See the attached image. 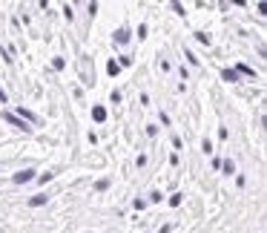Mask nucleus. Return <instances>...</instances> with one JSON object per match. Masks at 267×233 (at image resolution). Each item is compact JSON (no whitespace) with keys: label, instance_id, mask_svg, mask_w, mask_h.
Wrapping results in <instances>:
<instances>
[{"label":"nucleus","instance_id":"nucleus-2","mask_svg":"<svg viewBox=\"0 0 267 233\" xmlns=\"http://www.w3.org/2000/svg\"><path fill=\"white\" fill-rule=\"evenodd\" d=\"M32 179H35V170H20V173H15V181H18V184H26Z\"/></svg>","mask_w":267,"mask_h":233},{"label":"nucleus","instance_id":"nucleus-12","mask_svg":"<svg viewBox=\"0 0 267 233\" xmlns=\"http://www.w3.org/2000/svg\"><path fill=\"white\" fill-rule=\"evenodd\" d=\"M170 204H173V207H178V204H181V196H178V193H176V196H170Z\"/></svg>","mask_w":267,"mask_h":233},{"label":"nucleus","instance_id":"nucleus-7","mask_svg":"<svg viewBox=\"0 0 267 233\" xmlns=\"http://www.w3.org/2000/svg\"><path fill=\"white\" fill-rule=\"evenodd\" d=\"M236 72H241V75H250V78H256V72H253V69L247 67V64H238V69Z\"/></svg>","mask_w":267,"mask_h":233},{"label":"nucleus","instance_id":"nucleus-6","mask_svg":"<svg viewBox=\"0 0 267 233\" xmlns=\"http://www.w3.org/2000/svg\"><path fill=\"white\" fill-rule=\"evenodd\" d=\"M107 72H109V75H112V78H115V75H118V72H121L118 61H109V64H107Z\"/></svg>","mask_w":267,"mask_h":233},{"label":"nucleus","instance_id":"nucleus-4","mask_svg":"<svg viewBox=\"0 0 267 233\" xmlns=\"http://www.w3.org/2000/svg\"><path fill=\"white\" fill-rule=\"evenodd\" d=\"M221 78L233 84V81H238V72H236V69H224V72H221Z\"/></svg>","mask_w":267,"mask_h":233},{"label":"nucleus","instance_id":"nucleus-5","mask_svg":"<svg viewBox=\"0 0 267 233\" xmlns=\"http://www.w3.org/2000/svg\"><path fill=\"white\" fill-rule=\"evenodd\" d=\"M115 40H118V43H129V32H126V29H118V32H115Z\"/></svg>","mask_w":267,"mask_h":233},{"label":"nucleus","instance_id":"nucleus-3","mask_svg":"<svg viewBox=\"0 0 267 233\" xmlns=\"http://www.w3.org/2000/svg\"><path fill=\"white\" fill-rule=\"evenodd\" d=\"M92 118H95V121H104V118H107V109H104V107H92Z\"/></svg>","mask_w":267,"mask_h":233},{"label":"nucleus","instance_id":"nucleus-13","mask_svg":"<svg viewBox=\"0 0 267 233\" xmlns=\"http://www.w3.org/2000/svg\"><path fill=\"white\" fill-rule=\"evenodd\" d=\"M0 104H6V92L3 90H0Z\"/></svg>","mask_w":267,"mask_h":233},{"label":"nucleus","instance_id":"nucleus-10","mask_svg":"<svg viewBox=\"0 0 267 233\" xmlns=\"http://www.w3.org/2000/svg\"><path fill=\"white\" fill-rule=\"evenodd\" d=\"M52 67H55V69H63V67H66V61H63V58H55V61H52Z\"/></svg>","mask_w":267,"mask_h":233},{"label":"nucleus","instance_id":"nucleus-8","mask_svg":"<svg viewBox=\"0 0 267 233\" xmlns=\"http://www.w3.org/2000/svg\"><path fill=\"white\" fill-rule=\"evenodd\" d=\"M29 204H32V207H40V204H46V196H32Z\"/></svg>","mask_w":267,"mask_h":233},{"label":"nucleus","instance_id":"nucleus-11","mask_svg":"<svg viewBox=\"0 0 267 233\" xmlns=\"http://www.w3.org/2000/svg\"><path fill=\"white\" fill-rule=\"evenodd\" d=\"M196 37H198V43H210V35H204V32H198Z\"/></svg>","mask_w":267,"mask_h":233},{"label":"nucleus","instance_id":"nucleus-9","mask_svg":"<svg viewBox=\"0 0 267 233\" xmlns=\"http://www.w3.org/2000/svg\"><path fill=\"white\" fill-rule=\"evenodd\" d=\"M221 170H224V173H233V170H236V164H233V159H227V161H221Z\"/></svg>","mask_w":267,"mask_h":233},{"label":"nucleus","instance_id":"nucleus-1","mask_svg":"<svg viewBox=\"0 0 267 233\" xmlns=\"http://www.w3.org/2000/svg\"><path fill=\"white\" fill-rule=\"evenodd\" d=\"M3 121H9L12 127H18V130H23V133H29V130H32V127H26V121H20L15 112H3Z\"/></svg>","mask_w":267,"mask_h":233}]
</instances>
